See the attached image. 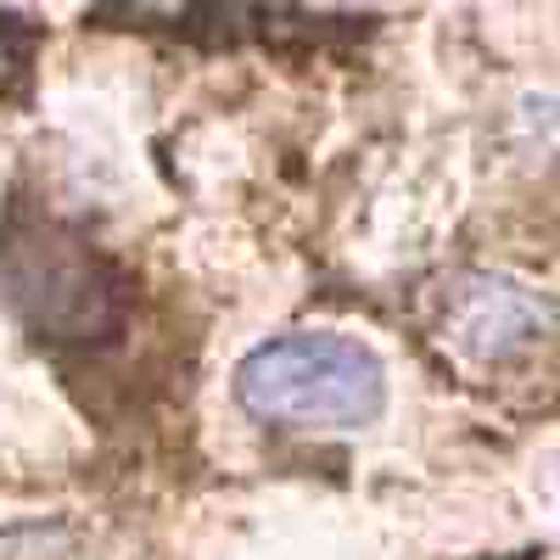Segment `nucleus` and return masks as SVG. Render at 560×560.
<instances>
[{"label":"nucleus","mask_w":560,"mask_h":560,"mask_svg":"<svg viewBox=\"0 0 560 560\" xmlns=\"http://www.w3.org/2000/svg\"><path fill=\"white\" fill-rule=\"evenodd\" d=\"M443 342L477 364H510L555 331V303L516 275H465L443 298Z\"/></svg>","instance_id":"2"},{"label":"nucleus","mask_w":560,"mask_h":560,"mask_svg":"<svg viewBox=\"0 0 560 560\" xmlns=\"http://www.w3.org/2000/svg\"><path fill=\"white\" fill-rule=\"evenodd\" d=\"M236 404L280 432H364L387 415V359L348 331H280L242 353Z\"/></svg>","instance_id":"1"}]
</instances>
